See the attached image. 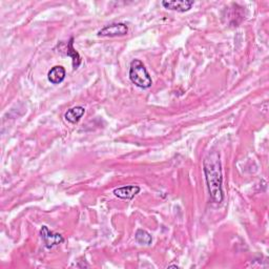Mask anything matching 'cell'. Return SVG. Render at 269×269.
I'll list each match as a JSON object with an SVG mask.
<instances>
[{
	"label": "cell",
	"instance_id": "cell-1",
	"mask_svg": "<svg viewBox=\"0 0 269 269\" xmlns=\"http://www.w3.org/2000/svg\"><path fill=\"white\" fill-rule=\"evenodd\" d=\"M203 172L212 201L217 204L222 203L224 194L222 189L223 175L220 155L216 152L209 154L203 161Z\"/></svg>",
	"mask_w": 269,
	"mask_h": 269
},
{
	"label": "cell",
	"instance_id": "cell-2",
	"mask_svg": "<svg viewBox=\"0 0 269 269\" xmlns=\"http://www.w3.org/2000/svg\"><path fill=\"white\" fill-rule=\"evenodd\" d=\"M130 79L134 86L140 89H150L153 86V80L150 73L147 72L143 62L134 59L131 63L130 67Z\"/></svg>",
	"mask_w": 269,
	"mask_h": 269
},
{
	"label": "cell",
	"instance_id": "cell-3",
	"mask_svg": "<svg viewBox=\"0 0 269 269\" xmlns=\"http://www.w3.org/2000/svg\"><path fill=\"white\" fill-rule=\"evenodd\" d=\"M129 33V27L125 23L122 22H115L104 27L98 32L99 37H118V36H125Z\"/></svg>",
	"mask_w": 269,
	"mask_h": 269
},
{
	"label": "cell",
	"instance_id": "cell-4",
	"mask_svg": "<svg viewBox=\"0 0 269 269\" xmlns=\"http://www.w3.org/2000/svg\"><path fill=\"white\" fill-rule=\"evenodd\" d=\"M40 237L44 241L45 246L47 249H52L55 246H57L65 242V239L59 233H55L49 230L46 226H42L40 230Z\"/></svg>",
	"mask_w": 269,
	"mask_h": 269
},
{
	"label": "cell",
	"instance_id": "cell-5",
	"mask_svg": "<svg viewBox=\"0 0 269 269\" xmlns=\"http://www.w3.org/2000/svg\"><path fill=\"white\" fill-rule=\"evenodd\" d=\"M195 1L193 0H173V1H162V5L165 9L177 11L179 13H185L193 8Z\"/></svg>",
	"mask_w": 269,
	"mask_h": 269
},
{
	"label": "cell",
	"instance_id": "cell-6",
	"mask_svg": "<svg viewBox=\"0 0 269 269\" xmlns=\"http://www.w3.org/2000/svg\"><path fill=\"white\" fill-rule=\"evenodd\" d=\"M140 193V187L137 185H126L118 187L114 190V195L122 200H133Z\"/></svg>",
	"mask_w": 269,
	"mask_h": 269
},
{
	"label": "cell",
	"instance_id": "cell-7",
	"mask_svg": "<svg viewBox=\"0 0 269 269\" xmlns=\"http://www.w3.org/2000/svg\"><path fill=\"white\" fill-rule=\"evenodd\" d=\"M66 78V69L61 66H56L49 69L47 74L48 81L53 84L61 83Z\"/></svg>",
	"mask_w": 269,
	"mask_h": 269
},
{
	"label": "cell",
	"instance_id": "cell-8",
	"mask_svg": "<svg viewBox=\"0 0 269 269\" xmlns=\"http://www.w3.org/2000/svg\"><path fill=\"white\" fill-rule=\"evenodd\" d=\"M84 112H86V109H84L83 106H75V108L67 110L65 118L67 122L76 124L80 121V119L83 117Z\"/></svg>",
	"mask_w": 269,
	"mask_h": 269
},
{
	"label": "cell",
	"instance_id": "cell-9",
	"mask_svg": "<svg viewBox=\"0 0 269 269\" xmlns=\"http://www.w3.org/2000/svg\"><path fill=\"white\" fill-rule=\"evenodd\" d=\"M67 57H70L73 60V67L74 69H77L78 67H80L81 65V57L79 53H78L76 49L74 48V38H70L68 44H67V52H66Z\"/></svg>",
	"mask_w": 269,
	"mask_h": 269
},
{
	"label": "cell",
	"instance_id": "cell-10",
	"mask_svg": "<svg viewBox=\"0 0 269 269\" xmlns=\"http://www.w3.org/2000/svg\"><path fill=\"white\" fill-rule=\"evenodd\" d=\"M134 239H136V242L140 245L150 246L153 243V238L151 233H148L144 229H138L136 231V235H134Z\"/></svg>",
	"mask_w": 269,
	"mask_h": 269
},
{
	"label": "cell",
	"instance_id": "cell-11",
	"mask_svg": "<svg viewBox=\"0 0 269 269\" xmlns=\"http://www.w3.org/2000/svg\"><path fill=\"white\" fill-rule=\"evenodd\" d=\"M168 267H169V268H171V267H174V268H178V266H177V265H169Z\"/></svg>",
	"mask_w": 269,
	"mask_h": 269
}]
</instances>
